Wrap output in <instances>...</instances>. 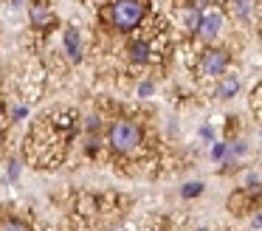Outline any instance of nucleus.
<instances>
[{
	"label": "nucleus",
	"instance_id": "obj_4",
	"mask_svg": "<svg viewBox=\"0 0 262 231\" xmlns=\"http://www.w3.org/2000/svg\"><path fill=\"white\" fill-rule=\"evenodd\" d=\"M226 68H228V51L223 48H209L200 56V73L203 76H223Z\"/></svg>",
	"mask_w": 262,
	"mask_h": 231
},
{
	"label": "nucleus",
	"instance_id": "obj_9",
	"mask_svg": "<svg viewBox=\"0 0 262 231\" xmlns=\"http://www.w3.org/2000/svg\"><path fill=\"white\" fill-rule=\"evenodd\" d=\"M239 93V79L234 76H223L220 85H217V99H234V96Z\"/></svg>",
	"mask_w": 262,
	"mask_h": 231
},
{
	"label": "nucleus",
	"instance_id": "obj_18",
	"mask_svg": "<svg viewBox=\"0 0 262 231\" xmlns=\"http://www.w3.org/2000/svg\"><path fill=\"white\" fill-rule=\"evenodd\" d=\"M200 138H203V141H214V127H211V124H203V127H200Z\"/></svg>",
	"mask_w": 262,
	"mask_h": 231
},
{
	"label": "nucleus",
	"instance_id": "obj_5",
	"mask_svg": "<svg viewBox=\"0 0 262 231\" xmlns=\"http://www.w3.org/2000/svg\"><path fill=\"white\" fill-rule=\"evenodd\" d=\"M62 45H65V54H68V62H74V65H79L82 62V34L76 26H65L62 31Z\"/></svg>",
	"mask_w": 262,
	"mask_h": 231
},
{
	"label": "nucleus",
	"instance_id": "obj_8",
	"mask_svg": "<svg viewBox=\"0 0 262 231\" xmlns=\"http://www.w3.org/2000/svg\"><path fill=\"white\" fill-rule=\"evenodd\" d=\"M127 54H130V59L136 62V65H144V62H149V56H152V45L144 43V39H136V43H130Z\"/></svg>",
	"mask_w": 262,
	"mask_h": 231
},
{
	"label": "nucleus",
	"instance_id": "obj_19",
	"mask_svg": "<svg viewBox=\"0 0 262 231\" xmlns=\"http://www.w3.org/2000/svg\"><path fill=\"white\" fill-rule=\"evenodd\" d=\"M251 228H256V231L262 228V212H256L254 217H251Z\"/></svg>",
	"mask_w": 262,
	"mask_h": 231
},
{
	"label": "nucleus",
	"instance_id": "obj_7",
	"mask_svg": "<svg viewBox=\"0 0 262 231\" xmlns=\"http://www.w3.org/2000/svg\"><path fill=\"white\" fill-rule=\"evenodd\" d=\"M251 206H254V195H251L248 189H239V192H234V195L228 197V208H231L234 214H243V212H248Z\"/></svg>",
	"mask_w": 262,
	"mask_h": 231
},
{
	"label": "nucleus",
	"instance_id": "obj_20",
	"mask_svg": "<svg viewBox=\"0 0 262 231\" xmlns=\"http://www.w3.org/2000/svg\"><path fill=\"white\" fill-rule=\"evenodd\" d=\"M6 124V107H3V101H0V127Z\"/></svg>",
	"mask_w": 262,
	"mask_h": 231
},
{
	"label": "nucleus",
	"instance_id": "obj_15",
	"mask_svg": "<svg viewBox=\"0 0 262 231\" xmlns=\"http://www.w3.org/2000/svg\"><path fill=\"white\" fill-rule=\"evenodd\" d=\"M26 116H29V107H26V104L12 107V113H9V118H12V121H23Z\"/></svg>",
	"mask_w": 262,
	"mask_h": 231
},
{
	"label": "nucleus",
	"instance_id": "obj_22",
	"mask_svg": "<svg viewBox=\"0 0 262 231\" xmlns=\"http://www.w3.org/2000/svg\"><path fill=\"white\" fill-rule=\"evenodd\" d=\"M93 3H102V0H93Z\"/></svg>",
	"mask_w": 262,
	"mask_h": 231
},
{
	"label": "nucleus",
	"instance_id": "obj_21",
	"mask_svg": "<svg viewBox=\"0 0 262 231\" xmlns=\"http://www.w3.org/2000/svg\"><path fill=\"white\" fill-rule=\"evenodd\" d=\"M0 144H3V127H0Z\"/></svg>",
	"mask_w": 262,
	"mask_h": 231
},
{
	"label": "nucleus",
	"instance_id": "obj_10",
	"mask_svg": "<svg viewBox=\"0 0 262 231\" xmlns=\"http://www.w3.org/2000/svg\"><path fill=\"white\" fill-rule=\"evenodd\" d=\"M0 231H31V225L20 217H3L0 220Z\"/></svg>",
	"mask_w": 262,
	"mask_h": 231
},
{
	"label": "nucleus",
	"instance_id": "obj_6",
	"mask_svg": "<svg viewBox=\"0 0 262 231\" xmlns=\"http://www.w3.org/2000/svg\"><path fill=\"white\" fill-rule=\"evenodd\" d=\"M29 20H31V26H34V28H48V26H54V11H51V6H48L46 0H34V6L29 9Z\"/></svg>",
	"mask_w": 262,
	"mask_h": 231
},
{
	"label": "nucleus",
	"instance_id": "obj_12",
	"mask_svg": "<svg viewBox=\"0 0 262 231\" xmlns=\"http://www.w3.org/2000/svg\"><path fill=\"white\" fill-rule=\"evenodd\" d=\"M99 150H102V138L99 135H93V133H88V138H85V152L88 155H99Z\"/></svg>",
	"mask_w": 262,
	"mask_h": 231
},
{
	"label": "nucleus",
	"instance_id": "obj_11",
	"mask_svg": "<svg viewBox=\"0 0 262 231\" xmlns=\"http://www.w3.org/2000/svg\"><path fill=\"white\" fill-rule=\"evenodd\" d=\"M203 189H206V186L200 183V180H189V183H183L181 197H183V200H192V197H200V195H203Z\"/></svg>",
	"mask_w": 262,
	"mask_h": 231
},
{
	"label": "nucleus",
	"instance_id": "obj_2",
	"mask_svg": "<svg viewBox=\"0 0 262 231\" xmlns=\"http://www.w3.org/2000/svg\"><path fill=\"white\" fill-rule=\"evenodd\" d=\"M141 138H144V133L136 121L119 118V121H113V127H110V133H107V146L116 155H133V152L141 146Z\"/></svg>",
	"mask_w": 262,
	"mask_h": 231
},
{
	"label": "nucleus",
	"instance_id": "obj_3",
	"mask_svg": "<svg viewBox=\"0 0 262 231\" xmlns=\"http://www.w3.org/2000/svg\"><path fill=\"white\" fill-rule=\"evenodd\" d=\"M220 28H223V14L217 9H206L200 14V23L194 28V34H198L200 43H214L220 37Z\"/></svg>",
	"mask_w": 262,
	"mask_h": 231
},
{
	"label": "nucleus",
	"instance_id": "obj_13",
	"mask_svg": "<svg viewBox=\"0 0 262 231\" xmlns=\"http://www.w3.org/2000/svg\"><path fill=\"white\" fill-rule=\"evenodd\" d=\"M228 155V144L226 141H214V146H211V161H226Z\"/></svg>",
	"mask_w": 262,
	"mask_h": 231
},
{
	"label": "nucleus",
	"instance_id": "obj_14",
	"mask_svg": "<svg viewBox=\"0 0 262 231\" xmlns=\"http://www.w3.org/2000/svg\"><path fill=\"white\" fill-rule=\"evenodd\" d=\"M20 169H23V166H20V161H17V158H12L9 166H6V178L12 180V183H17V180H20Z\"/></svg>",
	"mask_w": 262,
	"mask_h": 231
},
{
	"label": "nucleus",
	"instance_id": "obj_16",
	"mask_svg": "<svg viewBox=\"0 0 262 231\" xmlns=\"http://www.w3.org/2000/svg\"><path fill=\"white\" fill-rule=\"evenodd\" d=\"M234 9H237V14H239V17H248V11H251V0H234Z\"/></svg>",
	"mask_w": 262,
	"mask_h": 231
},
{
	"label": "nucleus",
	"instance_id": "obj_17",
	"mask_svg": "<svg viewBox=\"0 0 262 231\" xmlns=\"http://www.w3.org/2000/svg\"><path fill=\"white\" fill-rule=\"evenodd\" d=\"M152 93H155V85L152 82H141V85H138V96L147 99V96H152Z\"/></svg>",
	"mask_w": 262,
	"mask_h": 231
},
{
	"label": "nucleus",
	"instance_id": "obj_1",
	"mask_svg": "<svg viewBox=\"0 0 262 231\" xmlns=\"http://www.w3.org/2000/svg\"><path fill=\"white\" fill-rule=\"evenodd\" d=\"M149 9V0H113L107 6V20L119 31H133L144 20Z\"/></svg>",
	"mask_w": 262,
	"mask_h": 231
}]
</instances>
